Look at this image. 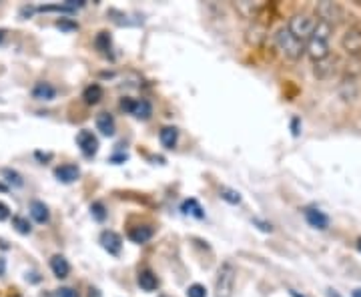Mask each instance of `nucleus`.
I'll return each mask as SVG.
<instances>
[{
  "label": "nucleus",
  "instance_id": "obj_23",
  "mask_svg": "<svg viewBox=\"0 0 361 297\" xmlns=\"http://www.w3.org/2000/svg\"><path fill=\"white\" fill-rule=\"evenodd\" d=\"M2 175L6 177V181L11 183V185H16V187H23L25 185L23 177L16 171H13V169H2Z\"/></svg>",
  "mask_w": 361,
  "mask_h": 297
},
{
  "label": "nucleus",
  "instance_id": "obj_34",
  "mask_svg": "<svg viewBox=\"0 0 361 297\" xmlns=\"http://www.w3.org/2000/svg\"><path fill=\"white\" fill-rule=\"evenodd\" d=\"M4 269H6V263H4V259L0 257V275H4Z\"/></svg>",
  "mask_w": 361,
  "mask_h": 297
},
{
  "label": "nucleus",
  "instance_id": "obj_31",
  "mask_svg": "<svg viewBox=\"0 0 361 297\" xmlns=\"http://www.w3.org/2000/svg\"><path fill=\"white\" fill-rule=\"evenodd\" d=\"M56 26H59V28H63V30H77L78 28L75 23H68V20H59V23H56Z\"/></svg>",
  "mask_w": 361,
  "mask_h": 297
},
{
  "label": "nucleus",
  "instance_id": "obj_24",
  "mask_svg": "<svg viewBox=\"0 0 361 297\" xmlns=\"http://www.w3.org/2000/svg\"><path fill=\"white\" fill-rule=\"evenodd\" d=\"M221 199H225L231 205H239L241 203V195L237 193V191H233V189H221Z\"/></svg>",
  "mask_w": 361,
  "mask_h": 297
},
{
  "label": "nucleus",
  "instance_id": "obj_37",
  "mask_svg": "<svg viewBox=\"0 0 361 297\" xmlns=\"http://www.w3.org/2000/svg\"><path fill=\"white\" fill-rule=\"evenodd\" d=\"M289 293H291V297H303V296H299V293H297V291H293V289H291V291H289Z\"/></svg>",
  "mask_w": 361,
  "mask_h": 297
},
{
  "label": "nucleus",
  "instance_id": "obj_39",
  "mask_svg": "<svg viewBox=\"0 0 361 297\" xmlns=\"http://www.w3.org/2000/svg\"><path fill=\"white\" fill-rule=\"evenodd\" d=\"M357 249H360V251H361V237H360V239H357Z\"/></svg>",
  "mask_w": 361,
  "mask_h": 297
},
{
  "label": "nucleus",
  "instance_id": "obj_21",
  "mask_svg": "<svg viewBox=\"0 0 361 297\" xmlns=\"http://www.w3.org/2000/svg\"><path fill=\"white\" fill-rule=\"evenodd\" d=\"M111 44H113V42H111L109 32H99V35H97V39H94V47L103 52V54H109V51H111Z\"/></svg>",
  "mask_w": 361,
  "mask_h": 297
},
{
  "label": "nucleus",
  "instance_id": "obj_30",
  "mask_svg": "<svg viewBox=\"0 0 361 297\" xmlns=\"http://www.w3.org/2000/svg\"><path fill=\"white\" fill-rule=\"evenodd\" d=\"M8 217H11V209H8L6 203H2V201H0V221H6Z\"/></svg>",
  "mask_w": 361,
  "mask_h": 297
},
{
  "label": "nucleus",
  "instance_id": "obj_18",
  "mask_svg": "<svg viewBox=\"0 0 361 297\" xmlns=\"http://www.w3.org/2000/svg\"><path fill=\"white\" fill-rule=\"evenodd\" d=\"M180 211H183L185 215H193V217H197V219H203V217H205L203 207L199 205V201H197V199H187V201H183Z\"/></svg>",
  "mask_w": 361,
  "mask_h": 297
},
{
  "label": "nucleus",
  "instance_id": "obj_32",
  "mask_svg": "<svg viewBox=\"0 0 361 297\" xmlns=\"http://www.w3.org/2000/svg\"><path fill=\"white\" fill-rule=\"evenodd\" d=\"M253 223H255V225H259V229H261V231H265V233L273 231V227H271L269 223H263V221H259V219H255Z\"/></svg>",
  "mask_w": 361,
  "mask_h": 297
},
{
  "label": "nucleus",
  "instance_id": "obj_7",
  "mask_svg": "<svg viewBox=\"0 0 361 297\" xmlns=\"http://www.w3.org/2000/svg\"><path fill=\"white\" fill-rule=\"evenodd\" d=\"M341 47L351 54H360L361 52V30L360 28H349L348 32L341 39Z\"/></svg>",
  "mask_w": 361,
  "mask_h": 297
},
{
  "label": "nucleus",
  "instance_id": "obj_35",
  "mask_svg": "<svg viewBox=\"0 0 361 297\" xmlns=\"http://www.w3.org/2000/svg\"><path fill=\"white\" fill-rule=\"evenodd\" d=\"M351 297H361V289H353V293H351Z\"/></svg>",
  "mask_w": 361,
  "mask_h": 297
},
{
  "label": "nucleus",
  "instance_id": "obj_19",
  "mask_svg": "<svg viewBox=\"0 0 361 297\" xmlns=\"http://www.w3.org/2000/svg\"><path fill=\"white\" fill-rule=\"evenodd\" d=\"M82 99L87 104H97L103 99V87L101 85H89L82 92Z\"/></svg>",
  "mask_w": 361,
  "mask_h": 297
},
{
  "label": "nucleus",
  "instance_id": "obj_2",
  "mask_svg": "<svg viewBox=\"0 0 361 297\" xmlns=\"http://www.w3.org/2000/svg\"><path fill=\"white\" fill-rule=\"evenodd\" d=\"M275 44H277L279 51L283 52V56L291 59V61L301 59V54L307 51V44H305L303 40L297 39L289 28H281V30L275 35Z\"/></svg>",
  "mask_w": 361,
  "mask_h": 297
},
{
  "label": "nucleus",
  "instance_id": "obj_15",
  "mask_svg": "<svg viewBox=\"0 0 361 297\" xmlns=\"http://www.w3.org/2000/svg\"><path fill=\"white\" fill-rule=\"evenodd\" d=\"M137 281H139V285H141L142 291H155L157 287H159V279H157V275L153 272H149V269H145V272L139 273Z\"/></svg>",
  "mask_w": 361,
  "mask_h": 297
},
{
  "label": "nucleus",
  "instance_id": "obj_16",
  "mask_svg": "<svg viewBox=\"0 0 361 297\" xmlns=\"http://www.w3.org/2000/svg\"><path fill=\"white\" fill-rule=\"evenodd\" d=\"M30 215H32V219L37 221V223H47V221L51 219L49 207L44 205L42 201H32L30 203Z\"/></svg>",
  "mask_w": 361,
  "mask_h": 297
},
{
  "label": "nucleus",
  "instance_id": "obj_29",
  "mask_svg": "<svg viewBox=\"0 0 361 297\" xmlns=\"http://www.w3.org/2000/svg\"><path fill=\"white\" fill-rule=\"evenodd\" d=\"M56 297H78V293L75 289H71V287H61L56 291Z\"/></svg>",
  "mask_w": 361,
  "mask_h": 297
},
{
  "label": "nucleus",
  "instance_id": "obj_13",
  "mask_svg": "<svg viewBox=\"0 0 361 297\" xmlns=\"http://www.w3.org/2000/svg\"><path fill=\"white\" fill-rule=\"evenodd\" d=\"M51 269H52V273L59 277V279H65L66 275H68V272H71V265H68V261H66L63 255H52Z\"/></svg>",
  "mask_w": 361,
  "mask_h": 297
},
{
  "label": "nucleus",
  "instance_id": "obj_8",
  "mask_svg": "<svg viewBox=\"0 0 361 297\" xmlns=\"http://www.w3.org/2000/svg\"><path fill=\"white\" fill-rule=\"evenodd\" d=\"M305 219L310 223L311 227H315V229H319V231H325L327 227H329V217L319 211V209H315V207H307L305 209Z\"/></svg>",
  "mask_w": 361,
  "mask_h": 297
},
{
  "label": "nucleus",
  "instance_id": "obj_14",
  "mask_svg": "<svg viewBox=\"0 0 361 297\" xmlns=\"http://www.w3.org/2000/svg\"><path fill=\"white\" fill-rule=\"evenodd\" d=\"M153 237V227L142 225V227H133L129 231V239L133 243H147Z\"/></svg>",
  "mask_w": 361,
  "mask_h": 297
},
{
  "label": "nucleus",
  "instance_id": "obj_5",
  "mask_svg": "<svg viewBox=\"0 0 361 297\" xmlns=\"http://www.w3.org/2000/svg\"><path fill=\"white\" fill-rule=\"evenodd\" d=\"M317 16H319V20L322 23H327V25H336L341 20V16H343V8L336 4V2H319L317 4Z\"/></svg>",
  "mask_w": 361,
  "mask_h": 297
},
{
  "label": "nucleus",
  "instance_id": "obj_1",
  "mask_svg": "<svg viewBox=\"0 0 361 297\" xmlns=\"http://www.w3.org/2000/svg\"><path fill=\"white\" fill-rule=\"evenodd\" d=\"M331 32H334V26L327 25V23H317L311 39L307 40V54L315 63L325 61L329 56V39H331Z\"/></svg>",
  "mask_w": 361,
  "mask_h": 297
},
{
  "label": "nucleus",
  "instance_id": "obj_11",
  "mask_svg": "<svg viewBox=\"0 0 361 297\" xmlns=\"http://www.w3.org/2000/svg\"><path fill=\"white\" fill-rule=\"evenodd\" d=\"M32 97L39 101H52L56 97V89L52 87L51 83H37L32 89Z\"/></svg>",
  "mask_w": 361,
  "mask_h": 297
},
{
  "label": "nucleus",
  "instance_id": "obj_36",
  "mask_svg": "<svg viewBox=\"0 0 361 297\" xmlns=\"http://www.w3.org/2000/svg\"><path fill=\"white\" fill-rule=\"evenodd\" d=\"M327 296H329V297H339V296H337V293H336V291H334V289H329V293H327Z\"/></svg>",
  "mask_w": 361,
  "mask_h": 297
},
{
  "label": "nucleus",
  "instance_id": "obj_17",
  "mask_svg": "<svg viewBox=\"0 0 361 297\" xmlns=\"http://www.w3.org/2000/svg\"><path fill=\"white\" fill-rule=\"evenodd\" d=\"M159 139H161L165 149H173L177 145V139H179V131L175 127H163L159 133Z\"/></svg>",
  "mask_w": 361,
  "mask_h": 297
},
{
  "label": "nucleus",
  "instance_id": "obj_3",
  "mask_svg": "<svg viewBox=\"0 0 361 297\" xmlns=\"http://www.w3.org/2000/svg\"><path fill=\"white\" fill-rule=\"evenodd\" d=\"M317 23H319V20H317L315 16H311V14L297 13L289 18V26H287V28L295 35L297 39L305 42V40L311 39V35H313Z\"/></svg>",
  "mask_w": 361,
  "mask_h": 297
},
{
  "label": "nucleus",
  "instance_id": "obj_28",
  "mask_svg": "<svg viewBox=\"0 0 361 297\" xmlns=\"http://www.w3.org/2000/svg\"><path fill=\"white\" fill-rule=\"evenodd\" d=\"M135 103H137L135 99H123V101H121V109H123V111H127V113H130V115H133V109H135Z\"/></svg>",
  "mask_w": 361,
  "mask_h": 297
},
{
  "label": "nucleus",
  "instance_id": "obj_25",
  "mask_svg": "<svg viewBox=\"0 0 361 297\" xmlns=\"http://www.w3.org/2000/svg\"><path fill=\"white\" fill-rule=\"evenodd\" d=\"M265 30L261 28V26H253L251 30H249V40L253 42V44H261L263 39H265V35H263Z\"/></svg>",
  "mask_w": 361,
  "mask_h": 297
},
{
  "label": "nucleus",
  "instance_id": "obj_6",
  "mask_svg": "<svg viewBox=\"0 0 361 297\" xmlns=\"http://www.w3.org/2000/svg\"><path fill=\"white\" fill-rule=\"evenodd\" d=\"M77 143L85 157H94L99 151V139L92 135V131H80L77 135Z\"/></svg>",
  "mask_w": 361,
  "mask_h": 297
},
{
  "label": "nucleus",
  "instance_id": "obj_9",
  "mask_svg": "<svg viewBox=\"0 0 361 297\" xmlns=\"http://www.w3.org/2000/svg\"><path fill=\"white\" fill-rule=\"evenodd\" d=\"M101 243H103V247L111 253V255H118L121 249H123V239H121V235L115 231H103V235H101Z\"/></svg>",
  "mask_w": 361,
  "mask_h": 297
},
{
  "label": "nucleus",
  "instance_id": "obj_33",
  "mask_svg": "<svg viewBox=\"0 0 361 297\" xmlns=\"http://www.w3.org/2000/svg\"><path fill=\"white\" fill-rule=\"evenodd\" d=\"M89 297H103V296H101V291H99V289H94V287H92V289L89 291Z\"/></svg>",
  "mask_w": 361,
  "mask_h": 297
},
{
  "label": "nucleus",
  "instance_id": "obj_38",
  "mask_svg": "<svg viewBox=\"0 0 361 297\" xmlns=\"http://www.w3.org/2000/svg\"><path fill=\"white\" fill-rule=\"evenodd\" d=\"M4 35H6V32H4V30H0V42H2V39H4Z\"/></svg>",
  "mask_w": 361,
  "mask_h": 297
},
{
  "label": "nucleus",
  "instance_id": "obj_10",
  "mask_svg": "<svg viewBox=\"0 0 361 297\" xmlns=\"http://www.w3.org/2000/svg\"><path fill=\"white\" fill-rule=\"evenodd\" d=\"M78 175H80V171H78L77 165H61V167L54 169V177L63 183H75Z\"/></svg>",
  "mask_w": 361,
  "mask_h": 297
},
{
  "label": "nucleus",
  "instance_id": "obj_22",
  "mask_svg": "<svg viewBox=\"0 0 361 297\" xmlns=\"http://www.w3.org/2000/svg\"><path fill=\"white\" fill-rule=\"evenodd\" d=\"M13 227L18 233H23V235H28V233L32 231V227H30V223L25 217H20V215H14L13 217Z\"/></svg>",
  "mask_w": 361,
  "mask_h": 297
},
{
  "label": "nucleus",
  "instance_id": "obj_4",
  "mask_svg": "<svg viewBox=\"0 0 361 297\" xmlns=\"http://www.w3.org/2000/svg\"><path fill=\"white\" fill-rule=\"evenodd\" d=\"M235 279H237V269L231 261H225L217 272V281H215V291L217 297H233L235 291Z\"/></svg>",
  "mask_w": 361,
  "mask_h": 297
},
{
  "label": "nucleus",
  "instance_id": "obj_26",
  "mask_svg": "<svg viewBox=\"0 0 361 297\" xmlns=\"http://www.w3.org/2000/svg\"><path fill=\"white\" fill-rule=\"evenodd\" d=\"M187 297H207V289L201 284H193L187 289Z\"/></svg>",
  "mask_w": 361,
  "mask_h": 297
},
{
  "label": "nucleus",
  "instance_id": "obj_12",
  "mask_svg": "<svg viewBox=\"0 0 361 297\" xmlns=\"http://www.w3.org/2000/svg\"><path fill=\"white\" fill-rule=\"evenodd\" d=\"M97 129L103 133L104 137H113L115 135V119L109 113H101L97 116Z\"/></svg>",
  "mask_w": 361,
  "mask_h": 297
},
{
  "label": "nucleus",
  "instance_id": "obj_27",
  "mask_svg": "<svg viewBox=\"0 0 361 297\" xmlns=\"http://www.w3.org/2000/svg\"><path fill=\"white\" fill-rule=\"evenodd\" d=\"M90 211H92V215H94V219L97 221H104V217H106L103 203H92V205H90Z\"/></svg>",
  "mask_w": 361,
  "mask_h": 297
},
{
  "label": "nucleus",
  "instance_id": "obj_20",
  "mask_svg": "<svg viewBox=\"0 0 361 297\" xmlns=\"http://www.w3.org/2000/svg\"><path fill=\"white\" fill-rule=\"evenodd\" d=\"M133 115L137 116V119H141V121H147V119H151V115H153V107H151L149 101L141 99V101H137V103H135Z\"/></svg>",
  "mask_w": 361,
  "mask_h": 297
}]
</instances>
